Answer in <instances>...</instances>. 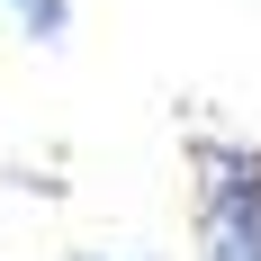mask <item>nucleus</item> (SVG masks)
I'll use <instances>...</instances> for the list:
<instances>
[{
	"label": "nucleus",
	"mask_w": 261,
	"mask_h": 261,
	"mask_svg": "<svg viewBox=\"0 0 261 261\" xmlns=\"http://www.w3.org/2000/svg\"><path fill=\"white\" fill-rule=\"evenodd\" d=\"M0 9L36 36V45H63V36H72V0H0Z\"/></svg>",
	"instance_id": "f03ea898"
},
{
	"label": "nucleus",
	"mask_w": 261,
	"mask_h": 261,
	"mask_svg": "<svg viewBox=\"0 0 261 261\" xmlns=\"http://www.w3.org/2000/svg\"><path fill=\"white\" fill-rule=\"evenodd\" d=\"M189 162V234L198 261H261V144L225 126H198L180 144Z\"/></svg>",
	"instance_id": "f257e3e1"
},
{
	"label": "nucleus",
	"mask_w": 261,
	"mask_h": 261,
	"mask_svg": "<svg viewBox=\"0 0 261 261\" xmlns=\"http://www.w3.org/2000/svg\"><path fill=\"white\" fill-rule=\"evenodd\" d=\"M81 261H126V252H81Z\"/></svg>",
	"instance_id": "7ed1b4c3"
}]
</instances>
